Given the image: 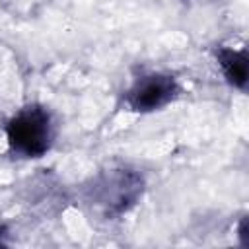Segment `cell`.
I'll return each instance as SVG.
<instances>
[{"label": "cell", "mask_w": 249, "mask_h": 249, "mask_svg": "<svg viewBox=\"0 0 249 249\" xmlns=\"http://www.w3.org/2000/svg\"><path fill=\"white\" fill-rule=\"evenodd\" d=\"M179 93V86L171 74L148 72L134 80L126 91V105L136 113H152L169 105Z\"/></svg>", "instance_id": "cell-3"}, {"label": "cell", "mask_w": 249, "mask_h": 249, "mask_svg": "<svg viewBox=\"0 0 249 249\" xmlns=\"http://www.w3.org/2000/svg\"><path fill=\"white\" fill-rule=\"evenodd\" d=\"M216 60L226 76V80L237 88V89H245L247 86V78H249V56L247 51L241 49H230V47H220L216 51Z\"/></svg>", "instance_id": "cell-4"}, {"label": "cell", "mask_w": 249, "mask_h": 249, "mask_svg": "<svg viewBox=\"0 0 249 249\" xmlns=\"http://www.w3.org/2000/svg\"><path fill=\"white\" fill-rule=\"evenodd\" d=\"M142 177L130 169H113L101 175L91 187L93 202L107 214L119 216L132 208L142 196Z\"/></svg>", "instance_id": "cell-2"}, {"label": "cell", "mask_w": 249, "mask_h": 249, "mask_svg": "<svg viewBox=\"0 0 249 249\" xmlns=\"http://www.w3.org/2000/svg\"><path fill=\"white\" fill-rule=\"evenodd\" d=\"M8 146L21 158L45 156L54 140V123L51 113L41 105L19 109L6 124Z\"/></svg>", "instance_id": "cell-1"}]
</instances>
